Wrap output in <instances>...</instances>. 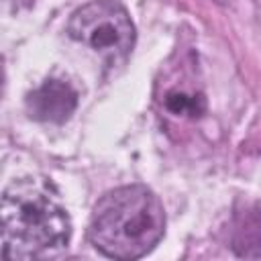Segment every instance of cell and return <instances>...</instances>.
Listing matches in <instances>:
<instances>
[{"label": "cell", "mask_w": 261, "mask_h": 261, "mask_svg": "<svg viewBox=\"0 0 261 261\" xmlns=\"http://www.w3.org/2000/svg\"><path fill=\"white\" fill-rule=\"evenodd\" d=\"M71 220L55 188L41 177L14 179L2 194V257L39 259L67 247Z\"/></svg>", "instance_id": "obj_1"}, {"label": "cell", "mask_w": 261, "mask_h": 261, "mask_svg": "<svg viewBox=\"0 0 261 261\" xmlns=\"http://www.w3.org/2000/svg\"><path fill=\"white\" fill-rule=\"evenodd\" d=\"M165 234V210L161 200L141 184L106 192L94 206L88 239L110 259H139Z\"/></svg>", "instance_id": "obj_2"}, {"label": "cell", "mask_w": 261, "mask_h": 261, "mask_svg": "<svg viewBox=\"0 0 261 261\" xmlns=\"http://www.w3.org/2000/svg\"><path fill=\"white\" fill-rule=\"evenodd\" d=\"M67 33L110 65L124 61L135 45V24L126 8L116 0L84 4L71 14Z\"/></svg>", "instance_id": "obj_3"}, {"label": "cell", "mask_w": 261, "mask_h": 261, "mask_svg": "<svg viewBox=\"0 0 261 261\" xmlns=\"http://www.w3.org/2000/svg\"><path fill=\"white\" fill-rule=\"evenodd\" d=\"M77 106V92L65 80H45L27 98V110L31 118L39 122H65Z\"/></svg>", "instance_id": "obj_4"}, {"label": "cell", "mask_w": 261, "mask_h": 261, "mask_svg": "<svg viewBox=\"0 0 261 261\" xmlns=\"http://www.w3.org/2000/svg\"><path fill=\"white\" fill-rule=\"evenodd\" d=\"M159 102L169 116L181 118V120H196L202 116V112L206 108L204 94L196 86V82L194 84L175 82L171 86H165Z\"/></svg>", "instance_id": "obj_5"}, {"label": "cell", "mask_w": 261, "mask_h": 261, "mask_svg": "<svg viewBox=\"0 0 261 261\" xmlns=\"http://www.w3.org/2000/svg\"><path fill=\"white\" fill-rule=\"evenodd\" d=\"M232 249L241 257L261 255V208H247L239 212L232 226Z\"/></svg>", "instance_id": "obj_6"}, {"label": "cell", "mask_w": 261, "mask_h": 261, "mask_svg": "<svg viewBox=\"0 0 261 261\" xmlns=\"http://www.w3.org/2000/svg\"><path fill=\"white\" fill-rule=\"evenodd\" d=\"M218 2H228V0H218Z\"/></svg>", "instance_id": "obj_7"}]
</instances>
